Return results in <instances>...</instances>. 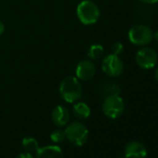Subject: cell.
Instances as JSON below:
<instances>
[{"mask_svg":"<svg viewBox=\"0 0 158 158\" xmlns=\"http://www.w3.org/2000/svg\"><path fill=\"white\" fill-rule=\"evenodd\" d=\"M59 92L64 102L73 103L82 97L81 82L75 76H67L60 82Z\"/></svg>","mask_w":158,"mask_h":158,"instance_id":"obj_1","label":"cell"},{"mask_svg":"<svg viewBox=\"0 0 158 158\" xmlns=\"http://www.w3.org/2000/svg\"><path fill=\"white\" fill-rule=\"evenodd\" d=\"M77 18L84 25L95 24L101 16L98 5L91 0H82L76 8Z\"/></svg>","mask_w":158,"mask_h":158,"instance_id":"obj_2","label":"cell"},{"mask_svg":"<svg viewBox=\"0 0 158 158\" xmlns=\"http://www.w3.org/2000/svg\"><path fill=\"white\" fill-rule=\"evenodd\" d=\"M64 132L66 139L77 147L83 146L89 139V130L80 122H72L66 127Z\"/></svg>","mask_w":158,"mask_h":158,"instance_id":"obj_3","label":"cell"},{"mask_svg":"<svg viewBox=\"0 0 158 158\" xmlns=\"http://www.w3.org/2000/svg\"><path fill=\"white\" fill-rule=\"evenodd\" d=\"M127 36L133 45L145 47L153 40V32L147 25L136 24L129 29Z\"/></svg>","mask_w":158,"mask_h":158,"instance_id":"obj_4","label":"cell"},{"mask_svg":"<svg viewBox=\"0 0 158 158\" xmlns=\"http://www.w3.org/2000/svg\"><path fill=\"white\" fill-rule=\"evenodd\" d=\"M125 111V102L120 95L106 96L102 102V112L110 119L120 117Z\"/></svg>","mask_w":158,"mask_h":158,"instance_id":"obj_5","label":"cell"},{"mask_svg":"<svg viewBox=\"0 0 158 158\" xmlns=\"http://www.w3.org/2000/svg\"><path fill=\"white\" fill-rule=\"evenodd\" d=\"M136 63L144 70H150L155 67L158 61V55L156 51L150 47H141L135 56Z\"/></svg>","mask_w":158,"mask_h":158,"instance_id":"obj_6","label":"cell"},{"mask_svg":"<svg viewBox=\"0 0 158 158\" xmlns=\"http://www.w3.org/2000/svg\"><path fill=\"white\" fill-rule=\"evenodd\" d=\"M124 63L119 56L113 53L107 55L102 61V72L110 77H118L124 72Z\"/></svg>","mask_w":158,"mask_h":158,"instance_id":"obj_7","label":"cell"},{"mask_svg":"<svg viewBox=\"0 0 158 158\" xmlns=\"http://www.w3.org/2000/svg\"><path fill=\"white\" fill-rule=\"evenodd\" d=\"M96 73V65L90 60L79 61L75 69V77L79 81H89Z\"/></svg>","mask_w":158,"mask_h":158,"instance_id":"obj_8","label":"cell"},{"mask_svg":"<svg viewBox=\"0 0 158 158\" xmlns=\"http://www.w3.org/2000/svg\"><path fill=\"white\" fill-rule=\"evenodd\" d=\"M147 150L145 146L139 141L129 142L125 149L126 158H146Z\"/></svg>","mask_w":158,"mask_h":158,"instance_id":"obj_9","label":"cell"},{"mask_svg":"<svg viewBox=\"0 0 158 158\" xmlns=\"http://www.w3.org/2000/svg\"><path fill=\"white\" fill-rule=\"evenodd\" d=\"M51 118H52L53 123L57 127H64L68 124V122L70 120L69 110L63 105H58L52 111Z\"/></svg>","mask_w":158,"mask_h":158,"instance_id":"obj_10","label":"cell"},{"mask_svg":"<svg viewBox=\"0 0 158 158\" xmlns=\"http://www.w3.org/2000/svg\"><path fill=\"white\" fill-rule=\"evenodd\" d=\"M35 158H63V152L57 145H48L38 148L35 152Z\"/></svg>","mask_w":158,"mask_h":158,"instance_id":"obj_11","label":"cell"},{"mask_svg":"<svg viewBox=\"0 0 158 158\" xmlns=\"http://www.w3.org/2000/svg\"><path fill=\"white\" fill-rule=\"evenodd\" d=\"M73 113L76 118L80 120H84V119H87L90 115L91 111H90L89 106L86 102H79L74 103L73 107Z\"/></svg>","mask_w":158,"mask_h":158,"instance_id":"obj_12","label":"cell"},{"mask_svg":"<svg viewBox=\"0 0 158 158\" xmlns=\"http://www.w3.org/2000/svg\"><path fill=\"white\" fill-rule=\"evenodd\" d=\"M104 54V48L101 44H92L88 49V56L90 60H99Z\"/></svg>","mask_w":158,"mask_h":158,"instance_id":"obj_13","label":"cell"},{"mask_svg":"<svg viewBox=\"0 0 158 158\" xmlns=\"http://www.w3.org/2000/svg\"><path fill=\"white\" fill-rule=\"evenodd\" d=\"M22 144H23V147L24 148V150L27 152H36V151L38 150L39 148V144H38V141L33 138V137H26L23 139L22 141Z\"/></svg>","mask_w":158,"mask_h":158,"instance_id":"obj_14","label":"cell"},{"mask_svg":"<svg viewBox=\"0 0 158 158\" xmlns=\"http://www.w3.org/2000/svg\"><path fill=\"white\" fill-rule=\"evenodd\" d=\"M65 138H66L65 132H64V130H61L60 128H57L50 133V139L55 143L62 142Z\"/></svg>","mask_w":158,"mask_h":158,"instance_id":"obj_15","label":"cell"},{"mask_svg":"<svg viewBox=\"0 0 158 158\" xmlns=\"http://www.w3.org/2000/svg\"><path fill=\"white\" fill-rule=\"evenodd\" d=\"M104 92L106 93V96L109 95H119L120 93V88L117 85H107L104 88Z\"/></svg>","mask_w":158,"mask_h":158,"instance_id":"obj_16","label":"cell"},{"mask_svg":"<svg viewBox=\"0 0 158 158\" xmlns=\"http://www.w3.org/2000/svg\"><path fill=\"white\" fill-rule=\"evenodd\" d=\"M111 49H112V53L113 54L119 56L124 51V45L121 42H114L112 45V48Z\"/></svg>","mask_w":158,"mask_h":158,"instance_id":"obj_17","label":"cell"},{"mask_svg":"<svg viewBox=\"0 0 158 158\" xmlns=\"http://www.w3.org/2000/svg\"><path fill=\"white\" fill-rule=\"evenodd\" d=\"M16 158H34V156L32 155V153L25 152H21V153H19V154L17 155Z\"/></svg>","mask_w":158,"mask_h":158,"instance_id":"obj_18","label":"cell"},{"mask_svg":"<svg viewBox=\"0 0 158 158\" xmlns=\"http://www.w3.org/2000/svg\"><path fill=\"white\" fill-rule=\"evenodd\" d=\"M139 1H140L144 4H147V5H153L158 2V0H139Z\"/></svg>","mask_w":158,"mask_h":158,"instance_id":"obj_19","label":"cell"},{"mask_svg":"<svg viewBox=\"0 0 158 158\" xmlns=\"http://www.w3.org/2000/svg\"><path fill=\"white\" fill-rule=\"evenodd\" d=\"M4 32H5V25L1 21H0V35H1Z\"/></svg>","mask_w":158,"mask_h":158,"instance_id":"obj_20","label":"cell"},{"mask_svg":"<svg viewBox=\"0 0 158 158\" xmlns=\"http://www.w3.org/2000/svg\"><path fill=\"white\" fill-rule=\"evenodd\" d=\"M153 39L158 43V29L155 31V33L153 34Z\"/></svg>","mask_w":158,"mask_h":158,"instance_id":"obj_21","label":"cell"},{"mask_svg":"<svg viewBox=\"0 0 158 158\" xmlns=\"http://www.w3.org/2000/svg\"><path fill=\"white\" fill-rule=\"evenodd\" d=\"M154 78H155V80L158 82V67L154 71Z\"/></svg>","mask_w":158,"mask_h":158,"instance_id":"obj_22","label":"cell"}]
</instances>
